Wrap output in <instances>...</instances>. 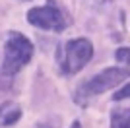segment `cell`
Here are the masks:
<instances>
[{
    "label": "cell",
    "instance_id": "obj_1",
    "mask_svg": "<svg viewBox=\"0 0 130 128\" xmlns=\"http://www.w3.org/2000/svg\"><path fill=\"white\" fill-rule=\"evenodd\" d=\"M33 45L22 33H10V39L6 41V54H4V74H16L23 68V64L31 60Z\"/></svg>",
    "mask_w": 130,
    "mask_h": 128
},
{
    "label": "cell",
    "instance_id": "obj_2",
    "mask_svg": "<svg viewBox=\"0 0 130 128\" xmlns=\"http://www.w3.org/2000/svg\"><path fill=\"white\" fill-rule=\"evenodd\" d=\"M128 76H130V72L124 70V68H107V70H103L101 74L93 76L91 80L86 82V84L76 91V101L84 103L87 97L99 95V93L111 89V87H115V85H119L120 82L126 80Z\"/></svg>",
    "mask_w": 130,
    "mask_h": 128
},
{
    "label": "cell",
    "instance_id": "obj_3",
    "mask_svg": "<svg viewBox=\"0 0 130 128\" xmlns=\"http://www.w3.org/2000/svg\"><path fill=\"white\" fill-rule=\"evenodd\" d=\"M93 56V47L87 39H74L66 43L64 58H62V70L68 74H76L86 66Z\"/></svg>",
    "mask_w": 130,
    "mask_h": 128
},
{
    "label": "cell",
    "instance_id": "obj_4",
    "mask_svg": "<svg viewBox=\"0 0 130 128\" xmlns=\"http://www.w3.org/2000/svg\"><path fill=\"white\" fill-rule=\"evenodd\" d=\"M27 20L31 25H37L41 29H53V31H60L64 27V18L60 14L56 6L49 4L43 8H31L27 12Z\"/></svg>",
    "mask_w": 130,
    "mask_h": 128
},
{
    "label": "cell",
    "instance_id": "obj_5",
    "mask_svg": "<svg viewBox=\"0 0 130 128\" xmlns=\"http://www.w3.org/2000/svg\"><path fill=\"white\" fill-rule=\"evenodd\" d=\"M111 128H130V107L113 111V115H111Z\"/></svg>",
    "mask_w": 130,
    "mask_h": 128
},
{
    "label": "cell",
    "instance_id": "obj_6",
    "mask_svg": "<svg viewBox=\"0 0 130 128\" xmlns=\"http://www.w3.org/2000/svg\"><path fill=\"white\" fill-rule=\"evenodd\" d=\"M20 107L16 103H4L0 107V117H2V122L4 124H14L20 118Z\"/></svg>",
    "mask_w": 130,
    "mask_h": 128
},
{
    "label": "cell",
    "instance_id": "obj_7",
    "mask_svg": "<svg viewBox=\"0 0 130 128\" xmlns=\"http://www.w3.org/2000/svg\"><path fill=\"white\" fill-rule=\"evenodd\" d=\"M115 58L119 60L120 64H128V66H130V49H128V47L119 49V51L115 53Z\"/></svg>",
    "mask_w": 130,
    "mask_h": 128
},
{
    "label": "cell",
    "instance_id": "obj_8",
    "mask_svg": "<svg viewBox=\"0 0 130 128\" xmlns=\"http://www.w3.org/2000/svg\"><path fill=\"white\" fill-rule=\"evenodd\" d=\"M128 97H130V84H126L122 89H119L113 95V101H122V99H128Z\"/></svg>",
    "mask_w": 130,
    "mask_h": 128
},
{
    "label": "cell",
    "instance_id": "obj_9",
    "mask_svg": "<svg viewBox=\"0 0 130 128\" xmlns=\"http://www.w3.org/2000/svg\"><path fill=\"white\" fill-rule=\"evenodd\" d=\"M72 128H82V126H80V122H78V120H76V122L72 124Z\"/></svg>",
    "mask_w": 130,
    "mask_h": 128
}]
</instances>
